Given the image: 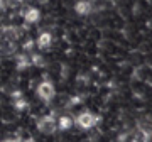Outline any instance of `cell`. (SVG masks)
I'll list each match as a JSON object with an SVG mask.
<instances>
[{
    "label": "cell",
    "mask_w": 152,
    "mask_h": 142,
    "mask_svg": "<svg viewBox=\"0 0 152 142\" xmlns=\"http://www.w3.org/2000/svg\"><path fill=\"white\" fill-rule=\"evenodd\" d=\"M144 142H152V132L144 134Z\"/></svg>",
    "instance_id": "10"
},
{
    "label": "cell",
    "mask_w": 152,
    "mask_h": 142,
    "mask_svg": "<svg viewBox=\"0 0 152 142\" xmlns=\"http://www.w3.org/2000/svg\"><path fill=\"white\" fill-rule=\"evenodd\" d=\"M4 142H17V139H7V141H4Z\"/></svg>",
    "instance_id": "11"
},
{
    "label": "cell",
    "mask_w": 152,
    "mask_h": 142,
    "mask_svg": "<svg viewBox=\"0 0 152 142\" xmlns=\"http://www.w3.org/2000/svg\"><path fill=\"white\" fill-rule=\"evenodd\" d=\"M75 10L78 15H88V14H91V4H90V0H78L75 4Z\"/></svg>",
    "instance_id": "6"
},
{
    "label": "cell",
    "mask_w": 152,
    "mask_h": 142,
    "mask_svg": "<svg viewBox=\"0 0 152 142\" xmlns=\"http://www.w3.org/2000/svg\"><path fill=\"white\" fill-rule=\"evenodd\" d=\"M31 63H32V64H36L37 68H42V66L48 64L49 61L46 59L42 54H32V56H31Z\"/></svg>",
    "instance_id": "8"
},
{
    "label": "cell",
    "mask_w": 152,
    "mask_h": 142,
    "mask_svg": "<svg viewBox=\"0 0 152 142\" xmlns=\"http://www.w3.org/2000/svg\"><path fill=\"white\" fill-rule=\"evenodd\" d=\"M98 117H95V115L91 113V112H80L78 113V119H76V124H78V127L80 129H83V130H88V129H91V127H95L98 124Z\"/></svg>",
    "instance_id": "3"
},
{
    "label": "cell",
    "mask_w": 152,
    "mask_h": 142,
    "mask_svg": "<svg viewBox=\"0 0 152 142\" xmlns=\"http://www.w3.org/2000/svg\"><path fill=\"white\" fill-rule=\"evenodd\" d=\"M51 44H53V34L49 32V31H42V32L39 34V37H37L39 49H49Z\"/></svg>",
    "instance_id": "5"
},
{
    "label": "cell",
    "mask_w": 152,
    "mask_h": 142,
    "mask_svg": "<svg viewBox=\"0 0 152 142\" xmlns=\"http://www.w3.org/2000/svg\"><path fill=\"white\" fill-rule=\"evenodd\" d=\"M9 9H19L22 5V0H4Z\"/></svg>",
    "instance_id": "9"
},
{
    "label": "cell",
    "mask_w": 152,
    "mask_h": 142,
    "mask_svg": "<svg viewBox=\"0 0 152 142\" xmlns=\"http://www.w3.org/2000/svg\"><path fill=\"white\" fill-rule=\"evenodd\" d=\"M37 130L44 135H51L58 130V122L53 115H46V117H41L37 120Z\"/></svg>",
    "instance_id": "1"
},
{
    "label": "cell",
    "mask_w": 152,
    "mask_h": 142,
    "mask_svg": "<svg viewBox=\"0 0 152 142\" xmlns=\"http://www.w3.org/2000/svg\"><path fill=\"white\" fill-rule=\"evenodd\" d=\"M22 19H24V24H26V26L36 24V22H39V19H41V12H39L37 9L24 7V10H22Z\"/></svg>",
    "instance_id": "4"
},
{
    "label": "cell",
    "mask_w": 152,
    "mask_h": 142,
    "mask_svg": "<svg viewBox=\"0 0 152 142\" xmlns=\"http://www.w3.org/2000/svg\"><path fill=\"white\" fill-rule=\"evenodd\" d=\"M56 95V90H54V85L53 81H49V80H42V81L37 85V97L44 102H51V100L54 98Z\"/></svg>",
    "instance_id": "2"
},
{
    "label": "cell",
    "mask_w": 152,
    "mask_h": 142,
    "mask_svg": "<svg viewBox=\"0 0 152 142\" xmlns=\"http://www.w3.org/2000/svg\"><path fill=\"white\" fill-rule=\"evenodd\" d=\"M73 125H75V120L69 115H63L59 119V122H58V129H61V130H71Z\"/></svg>",
    "instance_id": "7"
}]
</instances>
